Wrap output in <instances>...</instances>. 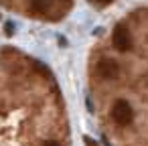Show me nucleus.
I'll use <instances>...</instances> for the list:
<instances>
[{"label": "nucleus", "mask_w": 148, "mask_h": 146, "mask_svg": "<svg viewBox=\"0 0 148 146\" xmlns=\"http://www.w3.org/2000/svg\"><path fill=\"white\" fill-rule=\"evenodd\" d=\"M53 2L55 0H31V10L37 12V14H43L53 6Z\"/></svg>", "instance_id": "nucleus-4"}, {"label": "nucleus", "mask_w": 148, "mask_h": 146, "mask_svg": "<svg viewBox=\"0 0 148 146\" xmlns=\"http://www.w3.org/2000/svg\"><path fill=\"white\" fill-rule=\"evenodd\" d=\"M91 4H95V6H108V4H112V0H91Z\"/></svg>", "instance_id": "nucleus-5"}, {"label": "nucleus", "mask_w": 148, "mask_h": 146, "mask_svg": "<svg viewBox=\"0 0 148 146\" xmlns=\"http://www.w3.org/2000/svg\"><path fill=\"white\" fill-rule=\"evenodd\" d=\"M43 146H59V144H57V142H53V140H49V142H45Z\"/></svg>", "instance_id": "nucleus-6"}, {"label": "nucleus", "mask_w": 148, "mask_h": 146, "mask_svg": "<svg viewBox=\"0 0 148 146\" xmlns=\"http://www.w3.org/2000/svg\"><path fill=\"white\" fill-rule=\"evenodd\" d=\"M95 73H97V77H99V79L112 81V79H116V77H118L120 67H118V63H116L114 59H101V61L97 63V67H95Z\"/></svg>", "instance_id": "nucleus-2"}, {"label": "nucleus", "mask_w": 148, "mask_h": 146, "mask_svg": "<svg viewBox=\"0 0 148 146\" xmlns=\"http://www.w3.org/2000/svg\"><path fill=\"white\" fill-rule=\"evenodd\" d=\"M112 118L118 126H128L134 118V112H132V106L126 101V99H118L112 108Z\"/></svg>", "instance_id": "nucleus-1"}, {"label": "nucleus", "mask_w": 148, "mask_h": 146, "mask_svg": "<svg viewBox=\"0 0 148 146\" xmlns=\"http://www.w3.org/2000/svg\"><path fill=\"white\" fill-rule=\"evenodd\" d=\"M130 35H128V31L124 29V27H118L116 31H114V45H116V49L118 51H128L130 49Z\"/></svg>", "instance_id": "nucleus-3"}]
</instances>
